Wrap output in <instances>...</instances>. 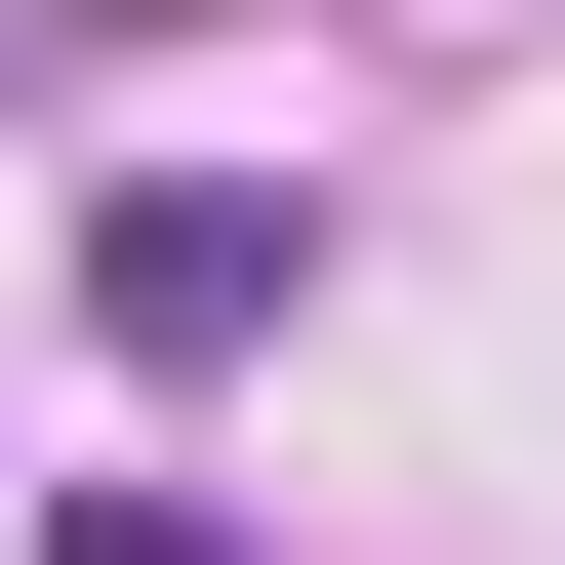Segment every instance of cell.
I'll use <instances>...</instances> for the list:
<instances>
[{
  "instance_id": "1",
  "label": "cell",
  "mask_w": 565,
  "mask_h": 565,
  "mask_svg": "<svg viewBox=\"0 0 565 565\" xmlns=\"http://www.w3.org/2000/svg\"><path fill=\"white\" fill-rule=\"evenodd\" d=\"M82 282H121V364H243V323H282V202H243V162H162Z\"/></svg>"
},
{
  "instance_id": "2",
  "label": "cell",
  "mask_w": 565,
  "mask_h": 565,
  "mask_svg": "<svg viewBox=\"0 0 565 565\" xmlns=\"http://www.w3.org/2000/svg\"><path fill=\"white\" fill-rule=\"evenodd\" d=\"M41 565H243V525H162V484H121V525H41Z\"/></svg>"
}]
</instances>
